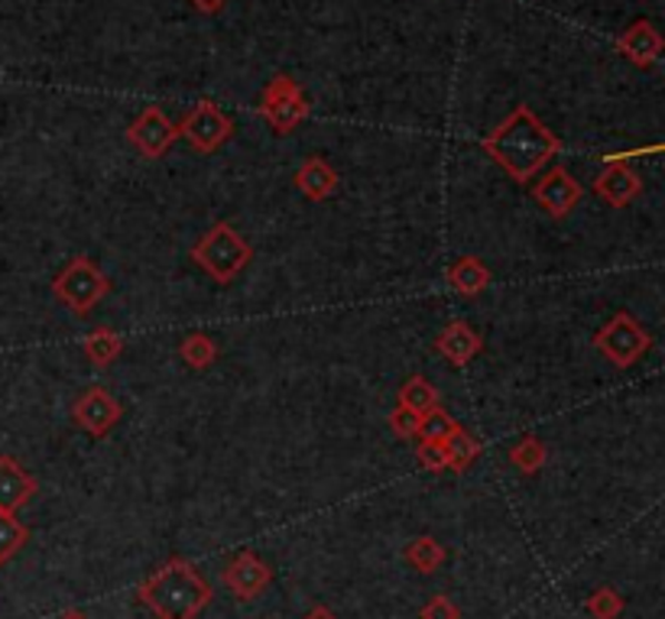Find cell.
<instances>
[{"label": "cell", "instance_id": "9a60e30c", "mask_svg": "<svg viewBox=\"0 0 665 619\" xmlns=\"http://www.w3.org/2000/svg\"><path fill=\"white\" fill-rule=\"evenodd\" d=\"M435 351H439L449 364L464 367V364H471V361L484 351V337L471 328L464 318H457L452 325H445L442 334L435 337Z\"/></svg>", "mask_w": 665, "mask_h": 619}, {"label": "cell", "instance_id": "30bf717a", "mask_svg": "<svg viewBox=\"0 0 665 619\" xmlns=\"http://www.w3.org/2000/svg\"><path fill=\"white\" fill-rule=\"evenodd\" d=\"M221 584L241 600V603H250V600H256L270 584H273V568L256 555V551H238L231 561H228V568L221 571Z\"/></svg>", "mask_w": 665, "mask_h": 619}, {"label": "cell", "instance_id": "603a6c76", "mask_svg": "<svg viewBox=\"0 0 665 619\" xmlns=\"http://www.w3.org/2000/svg\"><path fill=\"white\" fill-rule=\"evenodd\" d=\"M30 541V529L17 519V513H0V565H10L23 545Z\"/></svg>", "mask_w": 665, "mask_h": 619}, {"label": "cell", "instance_id": "3957f363", "mask_svg": "<svg viewBox=\"0 0 665 619\" xmlns=\"http://www.w3.org/2000/svg\"><path fill=\"white\" fill-rule=\"evenodd\" d=\"M192 260H195V266H202L209 273L218 286H228L250 266L253 247L228 221H218V224H211L209 234H202V241L192 247Z\"/></svg>", "mask_w": 665, "mask_h": 619}, {"label": "cell", "instance_id": "4dcf8cb0", "mask_svg": "<svg viewBox=\"0 0 665 619\" xmlns=\"http://www.w3.org/2000/svg\"><path fill=\"white\" fill-rule=\"evenodd\" d=\"M199 13H209V17H214V13H221L231 0H189Z\"/></svg>", "mask_w": 665, "mask_h": 619}, {"label": "cell", "instance_id": "52a82bcc", "mask_svg": "<svg viewBox=\"0 0 665 619\" xmlns=\"http://www.w3.org/2000/svg\"><path fill=\"white\" fill-rule=\"evenodd\" d=\"M179 136L189 140V146L202 156L218 153L231 136H234V121L214 104V101H199L179 124Z\"/></svg>", "mask_w": 665, "mask_h": 619}, {"label": "cell", "instance_id": "d6a6232c", "mask_svg": "<svg viewBox=\"0 0 665 619\" xmlns=\"http://www.w3.org/2000/svg\"><path fill=\"white\" fill-rule=\"evenodd\" d=\"M59 619H88V617H84L82 610H69V613H62Z\"/></svg>", "mask_w": 665, "mask_h": 619}, {"label": "cell", "instance_id": "f546056e", "mask_svg": "<svg viewBox=\"0 0 665 619\" xmlns=\"http://www.w3.org/2000/svg\"><path fill=\"white\" fill-rule=\"evenodd\" d=\"M653 153H665V143H659V146H643V150H633V153H617V156H607V163H626L629 156H653Z\"/></svg>", "mask_w": 665, "mask_h": 619}, {"label": "cell", "instance_id": "7c38bea8", "mask_svg": "<svg viewBox=\"0 0 665 619\" xmlns=\"http://www.w3.org/2000/svg\"><path fill=\"white\" fill-rule=\"evenodd\" d=\"M617 49H621L626 62H633L636 69H653L663 59L665 37L656 30V23L636 20L617 37Z\"/></svg>", "mask_w": 665, "mask_h": 619}, {"label": "cell", "instance_id": "ac0fdd59", "mask_svg": "<svg viewBox=\"0 0 665 619\" xmlns=\"http://www.w3.org/2000/svg\"><path fill=\"white\" fill-rule=\"evenodd\" d=\"M403 558L410 561V568H416L419 575H435L445 565L449 551L435 536H419L403 548Z\"/></svg>", "mask_w": 665, "mask_h": 619}, {"label": "cell", "instance_id": "e0dca14e", "mask_svg": "<svg viewBox=\"0 0 665 619\" xmlns=\"http://www.w3.org/2000/svg\"><path fill=\"white\" fill-rule=\"evenodd\" d=\"M445 280H449V286H452L457 295L474 298V295H481V292L491 286L494 273L487 270V263H484L481 256H461V260H455V263L449 266Z\"/></svg>", "mask_w": 665, "mask_h": 619}, {"label": "cell", "instance_id": "cb8c5ba5", "mask_svg": "<svg viewBox=\"0 0 665 619\" xmlns=\"http://www.w3.org/2000/svg\"><path fill=\"white\" fill-rule=\"evenodd\" d=\"M545 445H542L540 438H520L516 445H513V451H510V464L516 467V470H523V474H540L542 467H545Z\"/></svg>", "mask_w": 665, "mask_h": 619}, {"label": "cell", "instance_id": "8992f818", "mask_svg": "<svg viewBox=\"0 0 665 619\" xmlns=\"http://www.w3.org/2000/svg\"><path fill=\"white\" fill-rule=\"evenodd\" d=\"M594 347L614 364V367H633L643 361V354L653 347V337L649 331L643 328L629 312H617L604 328L594 334Z\"/></svg>", "mask_w": 665, "mask_h": 619}, {"label": "cell", "instance_id": "ba28073f", "mask_svg": "<svg viewBox=\"0 0 665 619\" xmlns=\"http://www.w3.org/2000/svg\"><path fill=\"white\" fill-rule=\"evenodd\" d=\"M175 140H179V124H172L157 104L143 108L133 118V124L127 126V143L147 160H163Z\"/></svg>", "mask_w": 665, "mask_h": 619}, {"label": "cell", "instance_id": "1f68e13d", "mask_svg": "<svg viewBox=\"0 0 665 619\" xmlns=\"http://www.w3.org/2000/svg\"><path fill=\"white\" fill-rule=\"evenodd\" d=\"M302 619H337V617H334V610L322 607V603H315V607H312V610H309V613H305Z\"/></svg>", "mask_w": 665, "mask_h": 619}, {"label": "cell", "instance_id": "2e32d148", "mask_svg": "<svg viewBox=\"0 0 665 619\" xmlns=\"http://www.w3.org/2000/svg\"><path fill=\"white\" fill-rule=\"evenodd\" d=\"M295 189L309 199V202H325L337 192V172L322 156H309L295 172Z\"/></svg>", "mask_w": 665, "mask_h": 619}, {"label": "cell", "instance_id": "5bb4252c", "mask_svg": "<svg viewBox=\"0 0 665 619\" xmlns=\"http://www.w3.org/2000/svg\"><path fill=\"white\" fill-rule=\"evenodd\" d=\"M643 192V179L626 163H607L604 172L594 179V195L604 199L611 207H626Z\"/></svg>", "mask_w": 665, "mask_h": 619}, {"label": "cell", "instance_id": "83f0119b", "mask_svg": "<svg viewBox=\"0 0 665 619\" xmlns=\"http://www.w3.org/2000/svg\"><path fill=\"white\" fill-rule=\"evenodd\" d=\"M386 422H390V432H393L396 438H403V442L419 438V422H422V415L410 413V409H403V406H396Z\"/></svg>", "mask_w": 665, "mask_h": 619}, {"label": "cell", "instance_id": "9c48e42d", "mask_svg": "<svg viewBox=\"0 0 665 619\" xmlns=\"http://www.w3.org/2000/svg\"><path fill=\"white\" fill-rule=\"evenodd\" d=\"M121 403L104 389V386H88L82 396L72 403V422L84 428L91 438H108L114 432V425L121 422Z\"/></svg>", "mask_w": 665, "mask_h": 619}, {"label": "cell", "instance_id": "6da1fadb", "mask_svg": "<svg viewBox=\"0 0 665 619\" xmlns=\"http://www.w3.org/2000/svg\"><path fill=\"white\" fill-rule=\"evenodd\" d=\"M481 146L520 185L533 182L540 175V169H545L562 153V140L555 136V130H548V126L542 124L530 104H516L481 140Z\"/></svg>", "mask_w": 665, "mask_h": 619}, {"label": "cell", "instance_id": "ffe728a7", "mask_svg": "<svg viewBox=\"0 0 665 619\" xmlns=\"http://www.w3.org/2000/svg\"><path fill=\"white\" fill-rule=\"evenodd\" d=\"M396 406H403V409H410V413L425 415L432 413L435 406H439V389L425 379V376H410L403 386H400V403Z\"/></svg>", "mask_w": 665, "mask_h": 619}, {"label": "cell", "instance_id": "f1b7e54d", "mask_svg": "<svg viewBox=\"0 0 665 619\" xmlns=\"http://www.w3.org/2000/svg\"><path fill=\"white\" fill-rule=\"evenodd\" d=\"M419 619H461V610L455 607V600L449 593H435L422 610H419Z\"/></svg>", "mask_w": 665, "mask_h": 619}, {"label": "cell", "instance_id": "7402d4cb", "mask_svg": "<svg viewBox=\"0 0 665 619\" xmlns=\"http://www.w3.org/2000/svg\"><path fill=\"white\" fill-rule=\"evenodd\" d=\"M442 445L449 451V470H455V474H464L477 460V455H481V442L471 432H464V428L452 432Z\"/></svg>", "mask_w": 665, "mask_h": 619}, {"label": "cell", "instance_id": "4fadbf2b", "mask_svg": "<svg viewBox=\"0 0 665 619\" xmlns=\"http://www.w3.org/2000/svg\"><path fill=\"white\" fill-rule=\"evenodd\" d=\"M37 490V477L17 457L0 455V513H20Z\"/></svg>", "mask_w": 665, "mask_h": 619}, {"label": "cell", "instance_id": "5b68a950", "mask_svg": "<svg viewBox=\"0 0 665 619\" xmlns=\"http://www.w3.org/2000/svg\"><path fill=\"white\" fill-rule=\"evenodd\" d=\"M256 114L273 126V133H280V136L292 133L295 126L309 118V101H305L302 84L295 82L292 75H286V72L273 75L270 84L260 91Z\"/></svg>", "mask_w": 665, "mask_h": 619}, {"label": "cell", "instance_id": "d6986e66", "mask_svg": "<svg viewBox=\"0 0 665 619\" xmlns=\"http://www.w3.org/2000/svg\"><path fill=\"white\" fill-rule=\"evenodd\" d=\"M124 351V337L114 328H94L84 337V357L94 367H111Z\"/></svg>", "mask_w": 665, "mask_h": 619}, {"label": "cell", "instance_id": "484cf974", "mask_svg": "<svg viewBox=\"0 0 665 619\" xmlns=\"http://www.w3.org/2000/svg\"><path fill=\"white\" fill-rule=\"evenodd\" d=\"M587 613L594 619H617L621 613H624V597L614 590V587H597L591 597H587Z\"/></svg>", "mask_w": 665, "mask_h": 619}, {"label": "cell", "instance_id": "d4e9b609", "mask_svg": "<svg viewBox=\"0 0 665 619\" xmlns=\"http://www.w3.org/2000/svg\"><path fill=\"white\" fill-rule=\"evenodd\" d=\"M457 428H461V425H457L455 418L445 413L442 406H435L432 413L422 415V422H419V438H422V442H445Z\"/></svg>", "mask_w": 665, "mask_h": 619}, {"label": "cell", "instance_id": "4316f807", "mask_svg": "<svg viewBox=\"0 0 665 619\" xmlns=\"http://www.w3.org/2000/svg\"><path fill=\"white\" fill-rule=\"evenodd\" d=\"M416 460L429 474H445V470H449V451H445L442 442H422V438H419Z\"/></svg>", "mask_w": 665, "mask_h": 619}, {"label": "cell", "instance_id": "44dd1931", "mask_svg": "<svg viewBox=\"0 0 665 619\" xmlns=\"http://www.w3.org/2000/svg\"><path fill=\"white\" fill-rule=\"evenodd\" d=\"M179 357H182L185 367H192V371H209L211 364L218 361V344H214L211 334H202V331L185 334L182 344H179Z\"/></svg>", "mask_w": 665, "mask_h": 619}, {"label": "cell", "instance_id": "7a4b0ae2", "mask_svg": "<svg viewBox=\"0 0 665 619\" xmlns=\"http://www.w3.org/2000/svg\"><path fill=\"white\" fill-rule=\"evenodd\" d=\"M140 603L157 619H199L214 600L209 578L189 558H169L137 587Z\"/></svg>", "mask_w": 665, "mask_h": 619}, {"label": "cell", "instance_id": "277c9868", "mask_svg": "<svg viewBox=\"0 0 665 619\" xmlns=\"http://www.w3.org/2000/svg\"><path fill=\"white\" fill-rule=\"evenodd\" d=\"M52 295H56L69 312H75L79 318H84V315H91V312L98 308V302H104V298L111 295V280L94 266L91 256L75 253V256L62 266V273L52 280Z\"/></svg>", "mask_w": 665, "mask_h": 619}, {"label": "cell", "instance_id": "8fae6325", "mask_svg": "<svg viewBox=\"0 0 665 619\" xmlns=\"http://www.w3.org/2000/svg\"><path fill=\"white\" fill-rule=\"evenodd\" d=\"M582 195H584L582 182H578L565 165L548 169L540 182L533 185V199H536L540 207H545V214L555 217V221H565V217L578 207Z\"/></svg>", "mask_w": 665, "mask_h": 619}]
</instances>
